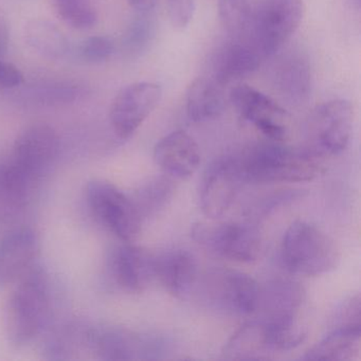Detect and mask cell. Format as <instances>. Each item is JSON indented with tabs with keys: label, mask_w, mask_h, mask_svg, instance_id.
I'll list each match as a JSON object with an SVG mask.
<instances>
[{
	"label": "cell",
	"mask_w": 361,
	"mask_h": 361,
	"mask_svg": "<svg viewBox=\"0 0 361 361\" xmlns=\"http://www.w3.org/2000/svg\"><path fill=\"white\" fill-rule=\"evenodd\" d=\"M171 25L176 30H183L193 20L194 0H166Z\"/></svg>",
	"instance_id": "1f68e13d"
},
{
	"label": "cell",
	"mask_w": 361,
	"mask_h": 361,
	"mask_svg": "<svg viewBox=\"0 0 361 361\" xmlns=\"http://www.w3.org/2000/svg\"><path fill=\"white\" fill-rule=\"evenodd\" d=\"M281 257L287 270L301 276H320L335 269L338 250L322 230L306 221L291 224L283 236Z\"/></svg>",
	"instance_id": "3957f363"
},
{
	"label": "cell",
	"mask_w": 361,
	"mask_h": 361,
	"mask_svg": "<svg viewBox=\"0 0 361 361\" xmlns=\"http://www.w3.org/2000/svg\"><path fill=\"white\" fill-rule=\"evenodd\" d=\"M252 16L249 0H219V20L232 39H243L249 33Z\"/></svg>",
	"instance_id": "83f0119b"
},
{
	"label": "cell",
	"mask_w": 361,
	"mask_h": 361,
	"mask_svg": "<svg viewBox=\"0 0 361 361\" xmlns=\"http://www.w3.org/2000/svg\"><path fill=\"white\" fill-rule=\"evenodd\" d=\"M244 183H304L321 172L318 158L303 149H295L280 141H264L235 156Z\"/></svg>",
	"instance_id": "6da1fadb"
},
{
	"label": "cell",
	"mask_w": 361,
	"mask_h": 361,
	"mask_svg": "<svg viewBox=\"0 0 361 361\" xmlns=\"http://www.w3.org/2000/svg\"><path fill=\"white\" fill-rule=\"evenodd\" d=\"M157 31L156 18L152 12H137L126 27L121 39V49L128 58H139L149 50Z\"/></svg>",
	"instance_id": "484cf974"
},
{
	"label": "cell",
	"mask_w": 361,
	"mask_h": 361,
	"mask_svg": "<svg viewBox=\"0 0 361 361\" xmlns=\"http://www.w3.org/2000/svg\"><path fill=\"white\" fill-rule=\"evenodd\" d=\"M114 278L128 293H142L155 279V257L133 245L116 250L111 262Z\"/></svg>",
	"instance_id": "ac0fdd59"
},
{
	"label": "cell",
	"mask_w": 361,
	"mask_h": 361,
	"mask_svg": "<svg viewBox=\"0 0 361 361\" xmlns=\"http://www.w3.org/2000/svg\"><path fill=\"white\" fill-rule=\"evenodd\" d=\"M354 109L345 99L318 105L304 130V147L314 157L339 155L348 147L353 133Z\"/></svg>",
	"instance_id": "277c9868"
},
{
	"label": "cell",
	"mask_w": 361,
	"mask_h": 361,
	"mask_svg": "<svg viewBox=\"0 0 361 361\" xmlns=\"http://www.w3.org/2000/svg\"><path fill=\"white\" fill-rule=\"evenodd\" d=\"M35 96L39 97L42 102L60 103L69 102L73 100L77 96L73 86L69 84H52V85L41 86V87L35 92Z\"/></svg>",
	"instance_id": "d6a6232c"
},
{
	"label": "cell",
	"mask_w": 361,
	"mask_h": 361,
	"mask_svg": "<svg viewBox=\"0 0 361 361\" xmlns=\"http://www.w3.org/2000/svg\"><path fill=\"white\" fill-rule=\"evenodd\" d=\"M27 45L39 56L56 61L69 51V42L64 33L47 20H32L25 27Z\"/></svg>",
	"instance_id": "d4e9b609"
},
{
	"label": "cell",
	"mask_w": 361,
	"mask_h": 361,
	"mask_svg": "<svg viewBox=\"0 0 361 361\" xmlns=\"http://www.w3.org/2000/svg\"><path fill=\"white\" fill-rule=\"evenodd\" d=\"M113 39L102 35L90 37L83 41L79 48L80 58L90 64H100L109 60L115 52Z\"/></svg>",
	"instance_id": "f546056e"
},
{
	"label": "cell",
	"mask_w": 361,
	"mask_h": 361,
	"mask_svg": "<svg viewBox=\"0 0 361 361\" xmlns=\"http://www.w3.org/2000/svg\"><path fill=\"white\" fill-rule=\"evenodd\" d=\"M35 183L13 164L0 166V223L11 221L24 210Z\"/></svg>",
	"instance_id": "7402d4cb"
},
{
	"label": "cell",
	"mask_w": 361,
	"mask_h": 361,
	"mask_svg": "<svg viewBox=\"0 0 361 361\" xmlns=\"http://www.w3.org/2000/svg\"><path fill=\"white\" fill-rule=\"evenodd\" d=\"M262 56L250 42L232 39L217 48L212 56L213 80L227 85L248 77L257 71L261 65Z\"/></svg>",
	"instance_id": "e0dca14e"
},
{
	"label": "cell",
	"mask_w": 361,
	"mask_h": 361,
	"mask_svg": "<svg viewBox=\"0 0 361 361\" xmlns=\"http://www.w3.org/2000/svg\"><path fill=\"white\" fill-rule=\"evenodd\" d=\"M197 263L189 251L174 249L155 257V279L171 295L185 299L197 281Z\"/></svg>",
	"instance_id": "d6986e66"
},
{
	"label": "cell",
	"mask_w": 361,
	"mask_h": 361,
	"mask_svg": "<svg viewBox=\"0 0 361 361\" xmlns=\"http://www.w3.org/2000/svg\"><path fill=\"white\" fill-rule=\"evenodd\" d=\"M244 183L235 156H223L209 164L200 187V204L202 213L219 219L228 212Z\"/></svg>",
	"instance_id": "7c38bea8"
},
{
	"label": "cell",
	"mask_w": 361,
	"mask_h": 361,
	"mask_svg": "<svg viewBox=\"0 0 361 361\" xmlns=\"http://www.w3.org/2000/svg\"><path fill=\"white\" fill-rule=\"evenodd\" d=\"M360 295H356L346 299L336 310L334 329L337 327H361Z\"/></svg>",
	"instance_id": "4dcf8cb0"
},
{
	"label": "cell",
	"mask_w": 361,
	"mask_h": 361,
	"mask_svg": "<svg viewBox=\"0 0 361 361\" xmlns=\"http://www.w3.org/2000/svg\"><path fill=\"white\" fill-rule=\"evenodd\" d=\"M54 7L66 24L79 30L92 28L98 20L90 0H54Z\"/></svg>",
	"instance_id": "f1b7e54d"
},
{
	"label": "cell",
	"mask_w": 361,
	"mask_h": 361,
	"mask_svg": "<svg viewBox=\"0 0 361 361\" xmlns=\"http://www.w3.org/2000/svg\"><path fill=\"white\" fill-rule=\"evenodd\" d=\"M39 252V238L30 228L12 230L0 240V285L20 280Z\"/></svg>",
	"instance_id": "9a60e30c"
},
{
	"label": "cell",
	"mask_w": 361,
	"mask_h": 361,
	"mask_svg": "<svg viewBox=\"0 0 361 361\" xmlns=\"http://www.w3.org/2000/svg\"><path fill=\"white\" fill-rule=\"evenodd\" d=\"M161 98V86L154 82H137L120 90L109 111V121L116 136L123 140L132 137Z\"/></svg>",
	"instance_id": "30bf717a"
},
{
	"label": "cell",
	"mask_w": 361,
	"mask_h": 361,
	"mask_svg": "<svg viewBox=\"0 0 361 361\" xmlns=\"http://www.w3.org/2000/svg\"><path fill=\"white\" fill-rule=\"evenodd\" d=\"M50 295L47 281L37 270H29L10 293L5 307L8 339L16 346L32 342L47 324Z\"/></svg>",
	"instance_id": "7a4b0ae2"
},
{
	"label": "cell",
	"mask_w": 361,
	"mask_h": 361,
	"mask_svg": "<svg viewBox=\"0 0 361 361\" xmlns=\"http://www.w3.org/2000/svg\"><path fill=\"white\" fill-rule=\"evenodd\" d=\"M192 238L211 253L249 263L259 257L261 238L257 228L249 224L197 223L191 230Z\"/></svg>",
	"instance_id": "52a82bcc"
},
{
	"label": "cell",
	"mask_w": 361,
	"mask_h": 361,
	"mask_svg": "<svg viewBox=\"0 0 361 361\" xmlns=\"http://www.w3.org/2000/svg\"><path fill=\"white\" fill-rule=\"evenodd\" d=\"M272 352L265 324L261 320L243 325L226 343L223 355L230 360H262Z\"/></svg>",
	"instance_id": "603a6c76"
},
{
	"label": "cell",
	"mask_w": 361,
	"mask_h": 361,
	"mask_svg": "<svg viewBox=\"0 0 361 361\" xmlns=\"http://www.w3.org/2000/svg\"><path fill=\"white\" fill-rule=\"evenodd\" d=\"M223 86L212 78H197L191 82L185 94V109L192 122L216 119L225 109Z\"/></svg>",
	"instance_id": "44dd1931"
},
{
	"label": "cell",
	"mask_w": 361,
	"mask_h": 361,
	"mask_svg": "<svg viewBox=\"0 0 361 361\" xmlns=\"http://www.w3.org/2000/svg\"><path fill=\"white\" fill-rule=\"evenodd\" d=\"M24 83V75L22 71L12 64V63L6 62L0 58V87L12 88L18 87Z\"/></svg>",
	"instance_id": "836d02e7"
},
{
	"label": "cell",
	"mask_w": 361,
	"mask_h": 361,
	"mask_svg": "<svg viewBox=\"0 0 361 361\" xmlns=\"http://www.w3.org/2000/svg\"><path fill=\"white\" fill-rule=\"evenodd\" d=\"M10 43V28L7 20L0 14V58L7 52Z\"/></svg>",
	"instance_id": "e575fe53"
},
{
	"label": "cell",
	"mask_w": 361,
	"mask_h": 361,
	"mask_svg": "<svg viewBox=\"0 0 361 361\" xmlns=\"http://www.w3.org/2000/svg\"><path fill=\"white\" fill-rule=\"evenodd\" d=\"M304 12L303 0H265L252 16L248 41L262 58L274 56L298 30Z\"/></svg>",
	"instance_id": "5b68a950"
},
{
	"label": "cell",
	"mask_w": 361,
	"mask_h": 361,
	"mask_svg": "<svg viewBox=\"0 0 361 361\" xmlns=\"http://www.w3.org/2000/svg\"><path fill=\"white\" fill-rule=\"evenodd\" d=\"M204 288L208 301L228 314L249 316L259 308L261 287L244 272L227 268L212 270L204 279Z\"/></svg>",
	"instance_id": "9c48e42d"
},
{
	"label": "cell",
	"mask_w": 361,
	"mask_h": 361,
	"mask_svg": "<svg viewBox=\"0 0 361 361\" xmlns=\"http://www.w3.org/2000/svg\"><path fill=\"white\" fill-rule=\"evenodd\" d=\"M361 327H337L314 344L303 360H352L360 350Z\"/></svg>",
	"instance_id": "cb8c5ba5"
},
{
	"label": "cell",
	"mask_w": 361,
	"mask_h": 361,
	"mask_svg": "<svg viewBox=\"0 0 361 361\" xmlns=\"http://www.w3.org/2000/svg\"><path fill=\"white\" fill-rule=\"evenodd\" d=\"M272 79L276 92L289 103L303 104L310 97L312 87L310 63L299 52L283 56L274 66Z\"/></svg>",
	"instance_id": "ffe728a7"
},
{
	"label": "cell",
	"mask_w": 361,
	"mask_h": 361,
	"mask_svg": "<svg viewBox=\"0 0 361 361\" xmlns=\"http://www.w3.org/2000/svg\"><path fill=\"white\" fill-rule=\"evenodd\" d=\"M128 3L136 12H152L155 8L156 0H128Z\"/></svg>",
	"instance_id": "d590c367"
},
{
	"label": "cell",
	"mask_w": 361,
	"mask_h": 361,
	"mask_svg": "<svg viewBox=\"0 0 361 361\" xmlns=\"http://www.w3.org/2000/svg\"><path fill=\"white\" fill-rule=\"evenodd\" d=\"M303 287L287 279H276L261 288L259 308L261 320L268 324L290 325L298 320L300 308L304 302Z\"/></svg>",
	"instance_id": "5bb4252c"
},
{
	"label": "cell",
	"mask_w": 361,
	"mask_h": 361,
	"mask_svg": "<svg viewBox=\"0 0 361 361\" xmlns=\"http://www.w3.org/2000/svg\"><path fill=\"white\" fill-rule=\"evenodd\" d=\"M86 200L94 216L124 242L140 233L141 214L133 200L113 183L94 180L86 188Z\"/></svg>",
	"instance_id": "8992f818"
},
{
	"label": "cell",
	"mask_w": 361,
	"mask_h": 361,
	"mask_svg": "<svg viewBox=\"0 0 361 361\" xmlns=\"http://www.w3.org/2000/svg\"><path fill=\"white\" fill-rule=\"evenodd\" d=\"M60 138L54 128L37 123L25 128L13 147V164L37 181L58 157Z\"/></svg>",
	"instance_id": "4fadbf2b"
},
{
	"label": "cell",
	"mask_w": 361,
	"mask_h": 361,
	"mask_svg": "<svg viewBox=\"0 0 361 361\" xmlns=\"http://www.w3.org/2000/svg\"><path fill=\"white\" fill-rule=\"evenodd\" d=\"M87 339L90 352L102 360H152L162 358L166 350L159 338L120 327L88 329Z\"/></svg>",
	"instance_id": "ba28073f"
},
{
	"label": "cell",
	"mask_w": 361,
	"mask_h": 361,
	"mask_svg": "<svg viewBox=\"0 0 361 361\" xmlns=\"http://www.w3.org/2000/svg\"><path fill=\"white\" fill-rule=\"evenodd\" d=\"M230 101L243 119L252 124L269 140L283 141L288 132L289 114L276 102L251 86H235Z\"/></svg>",
	"instance_id": "8fae6325"
},
{
	"label": "cell",
	"mask_w": 361,
	"mask_h": 361,
	"mask_svg": "<svg viewBox=\"0 0 361 361\" xmlns=\"http://www.w3.org/2000/svg\"><path fill=\"white\" fill-rule=\"evenodd\" d=\"M175 185L170 176H160L145 183L135 202L141 216L152 215L162 210L172 200Z\"/></svg>",
	"instance_id": "4316f807"
},
{
	"label": "cell",
	"mask_w": 361,
	"mask_h": 361,
	"mask_svg": "<svg viewBox=\"0 0 361 361\" xmlns=\"http://www.w3.org/2000/svg\"><path fill=\"white\" fill-rule=\"evenodd\" d=\"M154 159L168 176L187 179L200 166V149L187 133L176 130L158 141L154 149Z\"/></svg>",
	"instance_id": "2e32d148"
}]
</instances>
